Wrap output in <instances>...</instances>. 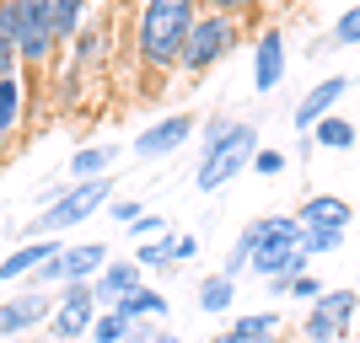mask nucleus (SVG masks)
<instances>
[{"label":"nucleus","instance_id":"1","mask_svg":"<svg viewBox=\"0 0 360 343\" xmlns=\"http://www.w3.org/2000/svg\"><path fill=\"white\" fill-rule=\"evenodd\" d=\"M199 22V0H146L135 11V60L150 75H172Z\"/></svg>","mask_w":360,"mask_h":343},{"label":"nucleus","instance_id":"2","mask_svg":"<svg viewBox=\"0 0 360 343\" xmlns=\"http://www.w3.org/2000/svg\"><path fill=\"white\" fill-rule=\"evenodd\" d=\"M301 236L307 231H301L296 215H258V253H253V269L248 274H258L269 284V300H285V284L312 269Z\"/></svg>","mask_w":360,"mask_h":343},{"label":"nucleus","instance_id":"3","mask_svg":"<svg viewBox=\"0 0 360 343\" xmlns=\"http://www.w3.org/2000/svg\"><path fill=\"white\" fill-rule=\"evenodd\" d=\"M108 199H113V177L65 182V194L54 199V204H44V215H32V220L22 225V241H44V236H60V231H70V225L91 220L97 209H108Z\"/></svg>","mask_w":360,"mask_h":343},{"label":"nucleus","instance_id":"4","mask_svg":"<svg viewBox=\"0 0 360 343\" xmlns=\"http://www.w3.org/2000/svg\"><path fill=\"white\" fill-rule=\"evenodd\" d=\"M242 38H248V22L221 16V11H199L194 32H188V43H183L178 70H183V75H210L221 60H231V54H237Z\"/></svg>","mask_w":360,"mask_h":343},{"label":"nucleus","instance_id":"5","mask_svg":"<svg viewBox=\"0 0 360 343\" xmlns=\"http://www.w3.org/2000/svg\"><path fill=\"white\" fill-rule=\"evenodd\" d=\"M258 129L253 123H242L237 119V129L221 140V145H210V150H199V166H194V188L199 194H221L226 182L237 177V172H248L253 166V156H258Z\"/></svg>","mask_w":360,"mask_h":343},{"label":"nucleus","instance_id":"6","mask_svg":"<svg viewBox=\"0 0 360 343\" xmlns=\"http://www.w3.org/2000/svg\"><path fill=\"white\" fill-rule=\"evenodd\" d=\"M16 6V32L11 48L27 70H44L60 54V32H54V0H11Z\"/></svg>","mask_w":360,"mask_h":343},{"label":"nucleus","instance_id":"7","mask_svg":"<svg viewBox=\"0 0 360 343\" xmlns=\"http://www.w3.org/2000/svg\"><path fill=\"white\" fill-rule=\"evenodd\" d=\"M355 311H360V290H349V284L323 290V295L307 306V316H301V338L307 343H345Z\"/></svg>","mask_w":360,"mask_h":343},{"label":"nucleus","instance_id":"8","mask_svg":"<svg viewBox=\"0 0 360 343\" xmlns=\"http://www.w3.org/2000/svg\"><path fill=\"white\" fill-rule=\"evenodd\" d=\"M113 263L108 241H75V247H60L44 269L32 274V284H91L97 274Z\"/></svg>","mask_w":360,"mask_h":343},{"label":"nucleus","instance_id":"9","mask_svg":"<svg viewBox=\"0 0 360 343\" xmlns=\"http://www.w3.org/2000/svg\"><path fill=\"white\" fill-rule=\"evenodd\" d=\"M97 311H103V306L91 300V284H60V300H54V316H49V338L54 343L86 338Z\"/></svg>","mask_w":360,"mask_h":343},{"label":"nucleus","instance_id":"10","mask_svg":"<svg viewBox=\"0 0 360 343\" xmlns=\"http://www.w3.org/2000/svg\"><path fill=\"white\" fill-rule=\"evenodd\" d=\"M194 129H199L194 113H167V119H156L150 129H140V135H135V156H140V161H162V156H172V150L188 145Z\"/></svg>","mask_w":360,"mask_h":343},{"label":"nucleus","instance_id":"11","mask_svg":"<svg viewBox=\"0 0 360 343\" xmlns=\"http://www.w3.org/2000/svg\"><path fill=\"white\" fill-rule=\"evenodd\" d=\"M285 65H290L285 32H280V27H264L253 38V91H258V97H269V91L285 86Z\"/></svg>","mask_w":360,"mask_h":343},{"label":"nucleus","instance_id":"12","mask_svg":"<svg viewBox=\"0 0 360 343\" xmlns=\"http://www.w3.org/2000/svg\"><path fill=\"white\" fill-rule=\"evenodd\" d=\"M54 300L49 290H22L16 300H0V338H27L32 328H44L54 316Z\"/></svg>","mask_w":360,"mask_h":343},{"label":"nucleus","instance_id":"13","mask_svg":"<svg viewBox=\"0 0 360 343\" xmlns=\"http://www.w3.org/2000/svg\"><path fill=\"white\" fill-rule=\"evenodd\" d=\"M345 97H349V75H323V81H317V86L296 102V113H290L296 135H312L328 113H339V102H345Z\"/></svg>","mask_w":360,"mask_h":343},{"label":"nucleus","instance_id":"14","mask_svg":"<svg viewBox=\"0 0 360 343\" xmlns=\"http://www.w3.org/2000/svg\"><path fill=\"white\" fill-rule=\"evenodd\" d=\"M140 284H146V274H140L135 257H113V263H108V269L91 279V300H97L103 311H119V300L135 295Z\"/></svg>","mask_w":360,"mask_h":343},{"label":"nucleus","instance_id":"15","mask_svg":"<svg viewBox=\"0 0 360 343\" xmlns=\"http://www.w3.org/2000/svg\"><path fill=\"white\" fill-rule=\"evenodd\" d=\"M296 220H301V231H349L355 209H349L339 194H312L296 209Z\"/></svg>","mask_w":360,"mask_h":343},{"label":"nucleus","instance_id":"16","mask_svg":"<svg viewBox=\"0 0 360 343\" xmlns=\"http://www.w3.org/2000/svg\"><path fill=\"white\" fill-rule=\"evenodd\" d=\"M70 60L75 70H97V65H108V48H113V32H108V22H97V16H86L81 22V32L70 38Z\"/></svg>","mask_w":360,"mask_h":343},{"label":"nucleus","instance_id":"17","mask_svg":"<svg viewBox=\"0 0 360 343\" xmlns=\"http://www.w3.org/2000/svg\"><path fill=\"white\" fill-rule=\"evenodd\" d=\"M22 119H27V75L16 70V75L0 81V145H11V140H16Z\"/></svg>","mask_w":360,"mask_h":343},{"label":"nucleus","instance_id":"18","mask_svg":"<svg viewBox=\"0 0 360 343\" xmlns=\"http://www.w3.org/2000/svg\"><path fill=\"white\" fill-rule=\"evenodd\" d=\"M113 161H119V145H81L65 161V182H91V177H113Z\"/></svg>","mask_w":360,"mask_h":343},{"label":"nucleus","instance_id":"19","mask_svg":"<svg viewBox=\"0 0 360 343\" xmlns=\"http://www.w3.org/2000/svg\"><path fill=\"white\" fill-rule=\"evenodd\" d=\"M54 253H60V241H54V236H44V241H22V247H16V253L0 263V284H11V279H32V274L44 269Z\"/></svg>","mask_w":360,"mask_h":343},{"label":"nucleus","instance_id":"20","mask_svg":"<svg viewBox=\"0 0 360 343\" xmlns=\"http://www.w3.org/2000/svg\"><path fill=\"white\" fill-rule=\"evenodd\" d=\"M194 300H199V311H210V316H226L231 306H237V279H226V274L215 269L210 279H199Z\"/></svg>","mask_w":360,"mask_h":343},{"label":"nucleus","instance_id":"21","mask_svg":"<svg viewBox=\"0 0 360 343\" xmlns=\"http://www.w3.org/2000/svg\"><path fill=\"white\" fill-rule=\"evenodd\" d=\"M119 311L129 316V322H162V316H167V295H162V290H150V284H140L135 295L119 300Z\"/></svg>","mask_w":360,"mask_h":343},{"label":"nucleus","instance_id":"22","mask_svg":"<svg viewBox=\"0 0 360 343\" xmlns=\"http://www.w3.org/2000/svg\"><path fill=\"white\" fill-rule=\"evenodd\" d=\"M355 140L360 135H355V123H349L345 113H328V119L312 129V145L317 150H355Z\"/></svg>","mask_w":360,"mask_h":343},{"label":"nucleus","instance_id":"23","mask_svg":"<svg viewBox=\"0 0 360 343\" xmlns=\"http://www.w3.org/2000/svg\"><path fill=\"white\" fill-rule=\"evenodd\" d=\"M231 332H242V338H285V316H280V306H269V311H242L237 322H231Z\"/></svg>","mask_w":360,"mask_h":343},{"label":"nucleus","instance_id":"24","mask_svg":"<svg viewBox=\"0 0 360 343\" xmlns=\"http://www.w3.org/2000/svg\"><path fill=\"white\" fill-rule=\"evenodd\" d=\"M140 274H167V269H178V257H172V231L156 241H140V253H135Z\"/></svg>","mask_w":360,"mask_h":343},{"label":"nucleus","instance_id":"25","mask_svg":"<svg viewBox=\"0 0 360 343\" xmlns=\"http://www.w3.org/2000/svg\"><path fill=\"white\" fill-rule=\"evenodd\" d=\"M91 6H97V0H54V32H60V48L81 32V22H86Z\"/></svg>","mask_w":360,"mask_h":343},{"label":"nucleus","instance_id":"26","mask_svg":"<svg viewBox=\"0 0 360 343\" xmlns=\"http://www.w3.org/2000/svg\"><path fill=\"white\" fill-rule=\"evenodd\" d=\"M129 328H135V322H129L124 311H97V322H91L86 338L91 343H129Z\"/></svg>","mask_w":360,"mask_h":343},{"label":"nucleus","instance_id":"27","mask_svg":"<svg viewBox=\"0 0 360 343\" xmlns=\"http://www.w3.org/2000/svg\"><path fill=\"white\" fill-rule=\"evenodd\" d=\"M199 11H221V16H237V22H253V16L269 11V0H199Z\"/></svg>","mask_w":360,"mask_h":343},{"label":"nucleus","instance_id":"28","mask_svg":"<svg viewBox=\"0 0 360 343\" xmlns=\"http://www.w3.org/2000/svg\"><path fill=\"white\" fill-rule=\"evenodd\" d=\"M328 32H333V43H339V48H355L360 43V0L339 11V22H333Z\"/></svg>","mask_w":360,"mask_h":343},{"label":"nucleus","instance_id":"29","mask_svg":"<svg viewBox=\"0 0 360 343\" xmlns=\"http://www.w3.org/2000/svg\"><path fill=\"white\" fill-rule=\"evenodd\" d=\"M285 166H290V156H285V150H274V145H258V156H253V166H248V172H258V177H280Z\"/></svg>","mask_w":360,"mask_h":343},{"label":"nucleus","instance_id":"30","mask_svg":"<svg viewBox=\"0 0 360 343\" xmlns=\"http://www.w3.org/2000/svg\"><path fill=\"white\" fill-rule=\"evenodd\" d=\"M301 247H307V257H328L345 247V231H307L301 236Z\"/></svg>","mask_w":360,"mask_h":343},{"label":"nucleus","instance_id":"31","mask_svg":"<svg viewBox=\"0 0 360 343\" xmlns=\"http://www.w3.org/2000/svg\"><path fill=\"white\" fill-rule=\"evenodd\" d=\"M237 129V119H226V113H215V119H205L199 123V150H210V145H221L226 135Z\"/></svg>","mask_w":360,"mask_h":343},{"label":"nucleus","instance_id":"32","mask_svg":"<svg viewBox=\"0 0 360 343\" xmlns=\"http://www.w3.org/2000/svg\"><path fill=\"white\" fill-rule=\"evenodd\" d=\"M317 295H323V284H317L312 274H296V279L285 284V300H307V306H312Z\"/></svg>","mask_w":360,"mask_h":343},{"label":"nucleus","instance_id":"33","mask_svg":"<svg viewBox=\"0 0 360 343\" xmlns=\"http://www.w3.org/2000/svg\"><path fill=\"white\" fill-rule=\"evenodd\" d=\"M140 215H146V209H140L135 199H108V220L113 225H135Z\"/></svg>","mask_w":360,"mask_h":343},{"label":"nucleus","instance_id":"34","mask_svg":"<svg viewBox=\"0 0 360 343\" xmlns=\"http://www.w3.org/2000/svg\"><path fill=\"white\" fill-rule=\"evenodd\" d=\"M129 236L135 241H156V236H167V220L162 215H140V220L129 225Z\"/></svg>","mask_w":360,"mask_h":343},{"label":"nucleus","instance_id":"35","mask_svg":"<svg viewBox=\"0 0 360 343\" xmlns=\"http://www.w3.org/2000/svg\"><path fill=\"white\" fill-rule=\"evenodd\" d=\"M172 257H178V263L199 257V236H172Z\"/></svg>","mask_w":360,"mask_h":343},{"label":"nucleus","instance_id":"36","mask_svg":"<svg viewBox=\"0 0 360 343\" xmlns=\"http://www.w3.org/2000/svg\"><path fill=\"white\" fill-rule=\"evenodd\" d=\"M11 32H16V6L0 0V43H11Z\"/></svg>","mask_w":360,"mask_h":343},{"label":"nucleus","instance_id":"37","mask_svg":"<svg viewBox=\"0 0 360 343\" xmlns=\"http://www.w3.org/2000/svg\"><path fill=\"white\" fill-rule=\"evenodd\" d=\"M16 70H22L16 48H11V43H0V81H6V75H16Z\"/></svg>","mask_w":360,"mask_h":343},{"label":"nucleus","instance_id":"38","mask_svg":"<svg viewBox=\"0 0 360 343\" xmlns=\"http://www.w3.org/2000/svg\"><path fill=\"white\" fill-rule=\"evenodd\" d=\"M210 343H280V338H242V332H231V328H226V332H215Z\"/></svg>","mask_w":360,"mask_h":343},{"label":"nucleus","instance_id":"39","mask_svg":"<svg viewBox=\"0 0 360 343\" xmlns=\"http://www.w3.org/2000/svg\"><path fill=\"white\" fill-rule=\"evenodd\" d=\"M333 48H339V43H333V32H323V38H317L307 54H312V60H323V54H333Z\"/></svg>","mask_w":360,"mask_h":343},{"label":"nucleus","instance_id":"40","mask_svg":"<svg viewBox=\"0 0 360 343\" xmlns=\"http://www.w3.org/2000/svg\"><path fill=\"white\" fill-rule=\"evenodd\" d=\"M150 343H183V338H178L172 328H156V332H150Z\"/></svg>","mask_w":360,"mask_h":343},{"label":"nucleus","instance_id":"41","mask_svg":"<svg viewBox=\"0 0 360 343\" xmlns=\"http://www.w3.org/2000/svg\"><path fill=\"white\" fill-rule=\"evenodd\" d=\"M119 6H135V11H140V6H146V0H119Z\"/></svg>","mask_w":360,"mask_h":343},{"label":"nucleus","instance_id":"42","mask_svg":"<svg viewBox=\"0 0 360 343\" xmlns=\"http://www.w3.org/2000/svg\"><path fill=\"white\" fill-rule=\"evenodd\" d=\"M22 343H54V338H22Z\"/></svg>","mask_w":360,"mask_h":343},{"label":"nucleus","instance_id":"43","mask_svg":"<svg viewBox=\"0 0 360 343\" xmlns=\"http://www.w3.org/2000/svg\"><path fill=\"white\" fill-rule=\"evenodd\" d=\"M0 231H6V225H0Z\"/></svg>","mask_w":360,"mask_h":343}]
</instances>
